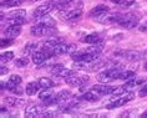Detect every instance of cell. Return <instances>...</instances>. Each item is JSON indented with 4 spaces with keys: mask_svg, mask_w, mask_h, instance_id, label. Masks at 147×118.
I'll use <instances>...</instances> for the list:
<instances>
[{
    "mask_svg": "<svg viewBox=\"0 0 147 118\" xmlns=\"http://www.w3.org/2000/svg\"><path fill=\"white\" fill-rule=\"evenodd\" d=\"M122 72V67H117V66H113L112 68H109L106 71L101 72L97 75V81L102 83L110 82V81L113 80H120V75Z\"/></svg>",
    "mask_w": 147,
    "mask_h": 118,
    "instance_id": "obj_1",
    "label": "cell"
},
{
    "mask_svg": "<svg viewBox=\"0 0 147 118\" xmlns=\"http://www.w3.org/2000/svg\"><path fill=\"white\" fill-rule=\"evenodd\" d=\"M82 4L80 3V4L78 6H75V8H70V9H61L60 10V13H59V15H60V17L62 20H65V21H74V20H76V19H79L80 16H81V14H82Z\"/></svg>",
    "mask_w": 147,
    "mask_h": 118,
    "instance_id": "obj_2",
    "label": "cell"
},
{
    "mask_svg": "<svg viewBox=\"0 0 147 118\" xmlns=\"http://www.w3.org/2000/svg\"><path fill=\"white\" fill-rule=\"evenodd\" d=\"M115 56L121 57L126 61L136 62V61L143 58L145 54L141 52V51H134V50H117V51H115Z\"/></svg>",
    "mask_w": 147,
    "mask_h": 118,
    "instance_id": "obj_3",
    "label": "cell"
},
{
    "mask_svg": "<svg viewBox=\"0 0 147 118\" xmlns=\"http://www.w3.org/2000/svg\"><path fill=\"white\" fill-rule=\"evenodd\" d=\"M138 20H140V17L136 14L126 13V14H122V16H121V19L119 21V25H121L125 29H134L137 26Z\"/></svg>",
    "mask_w": 147,
    "mask_h": 118,
    "instance_id": "obj_4",
    "label": "cell"
},
{
    "mask_svg": "<svg viewBox=\"0 0 147 118\" xmlns=\"http://www.w3.org/2000/svg\"><path fill=\"white\" fill-rule=\"evenodd\" d=\"M31 35L38 36V38H45V36H53L55 35V27H50V26H45V25H40L36 24L34 26H31L30 29Z\"/></svg>",
    "mask_w": 147,
    "mask_h": 118,
    "instance_id": "obj_5",
    "label": "cell"
},
{
    "mask_svg": "<svg viewBox=\"0 0 147 118\" xmlns=\"http://www.w3.org/2000/svg\"><path fill=\"white\" fill-rule=\"evenodd\" d=\"M56 8V1H53V0H50V1H46L41 4L40 6H38L35 10H34V14H32V16L35 17V19H38V17H41L44 15H47L51 10Z\"/></svg>",
    "mask_w": 147,
    "mask_h": 118,
    "instance_id": "obj_6",
    "label": "cell"
},
{
    "mask_svg": "<svg viewBox=\"0 0 147 118\" xmlns=\"http://www.w3.org/2000/svg\"><path fill=\"white\" fill-rule=\"evenodd\" d=\"M122 14L121 13H105L102 15L97 16L96 17V21L100 24H115V23H119Z\"/></svg>",
    "mask_w": 147,
    "mask_h": 118,
    "instance_id": "obj_7",
    "label": "cell"
},
{
    "mask_svg": "<svg viewBox=\"0 0 147 118\" xmlns=\"http://www.w3.org/2000/svg\"><path fill=\"white\" fill-rule=\"evenodd\" d=\"M76 51V45L75 44H62L60 42L59 45H56L51 50V52L54 55H67L72 54Z\"/></svg>",
    "mask_w": 147,
    "mask_h": 118,
    "instance_id": "obj_8",
    "label": "cell"
},
{
    "mask_svg": "<svg viewBox=\"0 0 147 118\" xmlns=\"http://www.w3.org/2000/svg\"><path fill=\"white\" fill-rule=\"evenodd\" d=\"M134 98H135V93H134V92H131V91H128L121 98H117V99H115V101H112L111 103H109L107 108L109 109H112V108H117V107L125 106L127 102H130L131 99H134Z\"/></svg>",
    "mask_w": 147,
    "mask_h": 118,
    "instance_id": "obj_9",
    "label": "cell"
},
{
    "mask_svg": "<svg viewBox=\"0 0 147 118\" xmlns=\"http://www.w3.org/2000/svg\"><path fill=\"white\" fill-rule=\"evenodd\" d=\"M90 77L87 75H84V76H71V77H67L66 78V83L69 86H72V87H81V86H85V84L89 82Z\"/></svg>",
    "mask_w": 147,
    "mask_h": 118,
    "instance_id": "obj_10",
    "label": "cell"
},
{
    "mask_svg": "<svg viewBox=\"0 0 147 118\" xmlns=\"http://www.w3.org/2000/svg\"><path fill=\"white\" fill-rule=\"evenodd\" d=\"M54 54L49 52V51L46 50H42V51H35L34 54H32V62H34L35 65H41L44 64L47 58H50L53 56Z\"/></svg>",
    "mask_w": 147,
    "mask_h": 118,
    "instance_id": "obj_11",
    "label": "cell"
},
{
    "mask_svg": "<svg viewBox=\"0 0 147 118\" xmlns=\"http://www.w3.org/2000/svg\"><path fill=\"white\" fill-rule=\"evenodd\" d=\"M44 113V107L40 105H32L26 107L25 111V117L28 118H35V117H41Z\"/></svg>",
    "mask_w": 147,
    "mask_h": 118,
    "instance_id": "obj_12",
    "label": "cell"
},
{
    "mask_svg": "<svg viewBox=\"0 0 147 118\" xmlns=\"http://www.w3.org/2000/svg\"><path fill=\"white\" fill-rule=\"evenodd\" d=\"M4 102L8 105L9 107H14V108H19V107H23L26 105V101L23 98H18V97H11V96H8V97L4 98Z\"/></svg>",
    "mask_w": 147,
    "mask_h": 118,
    "instance_id": "obj_13",
    "label": "cell"
},
{
    "mask_svg": "<svg viewBox=\"0 0 147 118\" xmlns=\"http://www.w3.org/2000/svg\"><path fill=\"white\" fill-rule=\"evenodd\" d=\"M92 91L97 92L100 96H105V95H111L113 93V90L115 87L112 86H109V84H95V86L91 88Z\"/></svg>",
    "mask_w": 147,
    "mask_h": 118,
    "instance_id": "obj_14",
    "label": "cell"
},
{
    "mask_svg": "<svg viewBox=\"0 0 147 118\" xmlns=\"http://www.w3.org/2000/svg\"><path fill=\"white\" fill-rule=\"evenodd\" d=\"M72 97V93L70 91H61V92H59V93L55 96V106L56 105H62V103H66V102H69V99H71Z\"/></svg>",
    "mask_w": 147,
    "mask_h": 118,
    "instance_id": "obj_15",
    "label": "cell"
},
{
    "mask_svg": "<svg viewBox=\"0 0 147 118\" xmlns=\"http://www.w3.org/2000/svg\"><path fill=\"white\" fill-rule=\"evenodd\" d=\"M20 32H21V25H9L4 30V34L6 35V38H10V39L19 36Z\"/></svg>",
    "mask_w": 147,
    "mask_h": 118,
    "instance_id": "obj_16",
    "label": "cell"
},
{
    "mask_svg": "<svg viewBox=\"0 0 147 118\" xmlns=\"http://www.w3.org/2000/svg\"><path fill=\"white\" fill-rule=\"evenodd\" d=\"M40 87H41V84H40V82L38 81H34V82H29L26 84V88H25V93H26L28 96H34L36 95V92H39Z\"/></svg>",
    "mask_w": 147,
    "mask_h": 118,
    "instance_id": "obj_17",
    "label": "cell"
},
{
    "mask_svg": "<svg viewBox=\"0 0 147 118\" xmlns=\"http://www.w3.org/2000/svg\"><path fill=\"white\" fill-rule=\"evenodd\" d=\"M107 11H109V6H106L105 4H98V5L95 6L94 9H91L90 16L97 17V16H100V15H102V14H105Z\"/></svg>",
    "mask_w": 147,
    "mask_h": 118,
    "instance_id": "obj_18",
    "label": "cell"
},
{
    "mask_svg": "<svg viewBox=\"0 0 147 118\" xmlns=\"http://www.w3.org/2000/svg\"><path fill=\"white\" fill-rule=\"evenodd\" d=\"M39 44L38 42H29L25 45V47L23 49V51H21V54H23V56H29V55H32L35 52V51H38L39 49Z\"/></svg>",
    "mask_w": 147,
    "mask_h": 118,
    "instance_id": "obj_19",
    "label": "cell"
},
{
    "mask_svg": "<svg viewBox=\"0 0 147 118\" xmlns=\"http://www.w3.org/2000/svg\"><path fill=\"white\" fill-rule=\"evenodd\" d=\"M36 23L40 24V25H45V26H50V27L55 26V20L51 16H49V14H47V15H44L41 17H38V19H36Z\"/></svg>",
    "mask_w": 147,
    "mask_h": 118,
    "instance_id": "obj_20",
    "label": "cell"
},
{
    "mask_svg": "<svg viewBox=\"0 0 147 118\" xmlns=\"http://www.w3.org/2000/svg\"><path fill=\"white\" fill-rule=\"evenodd\" d=\"M104 47H105V44H104V41H101V42L94 44L92 46L87 47L85 51H87V52H91V54H98V55H100L102 52V50H104Z\"/></svg>",
    "mask_w": 147,
    "mask_h": 118,
    "instance_id": "obj_21",
    "label": "cell"
},
{
    "mask_svg": "<svg viewBox=\"0 0 147 118\" xmlns=\"http://www.w3.org/2000/svg\"><path fill=\"white\" fill-rule=\"evenodd\" d=\"M101 41H102L101 38L96 34V32H94V34H89V35H86L85 38H84V42L91 44V45H94V44H97V42H101Z\"/></svg>",
    "mask_w": 147,
    "mask_h": 118,
    "instance_id": "obj_22",
    "label": "cell"
},
{
    "mask_svg": "<svg viewBox=\"0 0 147 118\" xmlns=\"http://www.w3.org/2000/svg\"><path fill=\"white\" fill-rule=\"evenodd\" d=\"M143 82H145V80H143V78H131V80H128L127 82L125 83V86L127 87L128 91H131L132 88L140 86V84H142Z\"/></svg>",
    "mask_w": 147,
    "mask_h": 118,
    "instance_id": "obj_23",
    "label": "cell"
},
{
    "mask_svg": "<svg viewBox=\"0 0 147 118\" xmlns=\"http://www.w3.org/2000/svg\"><path fill=\"white\" fill-rule=\"evenodd\" d=\"M98 98H100V95L92 90L90 92H86V93L82 96V99H85L86 102H95V101H97Z\"/></svg>",
    "mask_w": 147,
    "mask_h": 118,
    "instance_id": "obj_24",
    "label": "cell"
},
{
    "mask_svg": "<svg viewBox=\"0 0 147 118\" xmlns=\"http://www.w3.org/2000/svg\"><path fill=\"white\" fill-rule=\"evenodd\" d=\"M6 20H8V23H10V25H23L26 23L25 16H11V17L8 16Z\"/></svg>",
    "mask_w": 147,
    "mask_h": 118,
    "instance_id": "obj_25",
    "label": "cell"
},
{
    "mask_svg": "<svg viewBox=\"0 0 147 118\" xmlns=\"http://www.w3.org/2000/svg\"><path fill=\"white\" fill-rule=\"evenodd\" d=\"M60 42H61V40H59V39H49V40H46V41L42 42V46L45 47L46 50H53L54 47L56 45H59Z\"/></svg>",
    "mask_w": 147,
    "mask_h": 118,
    "instance_id": "obj_26",
    "label": "cell"
},
{
    "mask_svg": "<svg viewBox=\"0 0 147 118\" xmlns=\"http://www.w3.org/2000/svg\"><path fill=\"white\" fill-rule=\"evenodd\" d=\"M39 82L41 84V87H44V88H53V87H55V84H56L53 80L47 78V77H41V78L39 80Z\"/></svg>",
    "mask_w": 147,
    "mask_h": 118,
    "instance_id": "obj_27",
    "label": "cell"
},
{
    "mask_svg": "<svg viewBox=\"0 0 147 118\" xmlns=\"http://www.w3.org/2000/svg\"><path fill=\"white\" fill-rule=\"evenodd\" d=\"M53 96H55L54 95V91L50 90V88H45L42 92H40V93H39V98L41 99V101H46V99L51 98Z\"/></svg>",
    "mask_w": 147,
    "mask_h": 118,
    "instance_id": "obj_28",
    "label": "cell"
},
{
    "mask_svg": "<svg viewBox=\"0 0 147 118\" xmlns=\"http://www.w3.org/2000/svg\"><path fill=\"white\" fill-rule=\"evenodd\" d=\"M24 0H3L1 1V6L4 8V6H6V8H11V6H18L20 4H23Z\"/></svg>",
    "mask_w": 147,
    "mask_h": 118,
    "instance_id": "obj_29",
    "label": "cell"
},
{
    "mask_svg": "<svg viewBox=\"0 0 147 118\" xmlns=\"http://www.w3.org/2000/svg\"><path fill=\"white\" fill-rule=\"evenodd\" d=\"M136 73L132 71V70H127V71H125V70H122V72H121L120 75V80H123V81H128L131 78H134Z\"/></svg>",
    "mask_w": 147,
    "mask_h": 118,
    "instance_id": "obj_30",
    "label": "cell"
},
{
    "mask_svg": "<svg viewBox=\"0 0 147 118\" xmlns=\"http://www.w3.org/2000/svg\"><path fill=\"white\" fill-rule=\"evenodd\" d=\"M71 76H75V71L74 70H69V68H64L57 75V77H62V78H67V77H71Z\"/></svg>",
    "mask_w": 147,
    "mask_h": 118,
    "instance_id": "obj_31",
    "label": "cell"
},
{
    "mask_svg": "<svg viewBox=\"0 0 147 118\" xmlns=\"http://www.w3.org/2000/svg\"><path fill=\"white\" fill-rule=\"evenodd\" d=\"M14 64H15L16 67H25V66H28L29 60H28L26 56H24V57H21V58H18V60L14 62Z\"/></svg>",
    "mask_w": 147,
    "mask_h": 118,
    "instance_id": "obj_32",
    "label": "cell"
},
{
    "mask_svg": "<svg viewBox=\"0 0 147 118\" xmlns=\"http://www.w3.org/2000/svg\"><path fill=\"white\" fill-rule=\"evenodd\" d=\"M65 68V66L62 65V64H57V65H54L53 66V68H51V73H53L54 76H57L59 73H60L62 70Z\"/></svg>",
    "mask_w": 147,
    "mask_h": 118,
    "instance_id": "obj_33",
    "label": "cell"
},
{
    "mask_svg": "<svg viewBox=\"0 0 147 118\" xmlns=\"http://www.w3.org/2000/svg\"><path fill=\"white\" fill-rule=\"evenodd\" d=\"M72 1L74 0H56V8H59L61 10V9L66 8L67 5H70Z\"/></svg>",
    "mask_w": 147,
    "mask_h": 118,
    "instance_id": "obj_34",
    "label": "cell"
},
{
    "mask_svg": "<svg viewBox=\"0 0 147 118\" xmlns=\"http://www.w3.org/2000/svg\"><path fill=\"white\" fill-rule=\"evenodd\" d=\"M14 58V54L8 51V52H4L1 55V64H5V62H8L10 60H13Z\"/></svg>",
    "mask_w": 147,
    "mask_h": 118,
    "instance_id": "obj_35",
    "label": "cell"
},
{
    "mask_svg": "<svg viewBox=\"0 0 147 118\" xmlns=\"http://www.w3.org/2000/svg\"><path fill=\"white\" fill-rule=\"evenodd\" d=\"M26 15V11L23 9H19V10H13V11H10L9 13V17H11V16H25Z\"/></svg>",
    "mask_w": 147,
    "mask_h": 118,
    "instance_id": "obj_36",
    "label": "cell"
},
{
    "mask_svg": "<svg viewBox=\"0 0 147 118\" xmlns=\"http://www.w3.org/2000/svg\"><path fill=\"white\" fill-rule=\"evenodd\" d=\"M13 39H10V38H8V39H1V41H0V47L1 49H4V47H6V46H10V45H13Z\"/></svg>",
    "mask_w": 147,
    "mask_h": 118,
    "instance_id": "obj_37",
    "label": "cell"
},
{
    "mask_svg": "<svg viewBox=\"0 0 147 118\" xmlns=\"http://www.w3.org/2000/svg\"><path fill=\"white\" fill-rule=\"evenodd\" d=\"M135 4V0H122V1L120 3V6H122V8H130Z\"/></svg>",
    "mask_w": 147,
    "mask_h": 118,
    "instance_id": "obj_38",
    "label": "cell"
},
{
    "mask_svg": "<svg viewBox=\"0 0 147 118\" xmlns=\"http://www.w3.org/2000/svg\"><path fill=\"white\" fill-rule=\"evenodd\" d=\"M138 95L141 96V97H146V96H147V84H145V86H143L141 90H140V93Z\"/></svg>",
    "mask_w": 147,
    "mask_h": 118,
    "instance_id": "obj_39",
    "label": "cell"
},
{
    "mask_svg": "<svg viewBox=\"0 0 147 118\" xmlns=\"http://www.w3.org/2000/svg\"><path fill=\"white\" fill-rule=\"evenodd\" d=\"M11 92H13V93H15V95H21V93H24V91H23V88L20 87V84H19V86H16Z\"/></svg>",
    "mask_w": 147,
    "mask_h": 118,
    "instance_id": "obj_40",
    "label": "cell"
},
{
    "mask_svg": "<svg viewBox=\"0 0 147 118\" xmlns=\"http://www.w3.org/2000/svg\"><path fill=\"white\" fill-rule=\"evenodd\" d=\"M0 71H1V72H0V73H1V75H5V73H8V71H9V70H8V67H4V66H3Z\"/></svg>",
    "mask_w": 147,
    "mask_h": 118,
    "instance_id": "obj_41",
    "label": "cell"
},
{
    "mask_svg": "<svg viewBox=\"0 0 147 118\" xmlns=\"http://www.w3.org/2000/svg\"><path fill=\"white\" fill-rule=\"evenodd\" d=\"M140 30H141V31H147V23H146L145 25H143V26L140 27Z\"/></svg>",
    "mask_w": 147,
    "mask_h": 118,
    "instance_id": "obj_42",
    "label": "cell"
},
{
    "mask_svg": "<svg viewBox=\"0 0 147 118\" xmlns=\"http://www.w3.org/2000/svg\"><path fill=\"white\" fill-rule=\"evenodd\" d=\"M112 3H115V4H120L121 1H122V0H111Z\"/></svg>",
    "mask_w": 147,
    "mask_h": 118,
    "instance_id": "obj_43",
    "label": "cell"
},
{
    "mask_svg": "<svg viewBox=\"0 0 147 118\" xmlns=\"http://www.w3.org/2000/svg\"><path fill=\"white\" fill-rule=\"evenodd\" d=\"M141 117H143V118H147V112H145V113H142V116Z\"/></svg>",
    "mask_w": 147,
    "mask_h": 118,
    "instance_id": "obj_44",
    "label": "cell"
},
{
    "mask_svg": "<svg viewBox=\"0 0 147 118\" xmlns=\"http://www.w3.org/2000/svg\"><path fill=\"white\" fill-rule=\"evenodd\" d=\"M143 67H145V70H146V71H147V61L145 62V65H143Z\"/></svg>",
    "mask_w": 147,
    "mask_h": 118,
    "instance_id": "obj_45",
    "label": "cell"
},
{
    "mask_svg": "<svg viewBox=\"0 0 147 118\" xmlns=\"http://www.w3.org/2000/svg\"><path fill=\"white\" fill-rule=\"evenodd\" d=\"M32 1H39V0H32Z\"/></svg>",
    "mask_w": 147,
    "mask_h": 118,
    "instance_id": "obj_46",
    "label": "cell"
}]
</instances>
